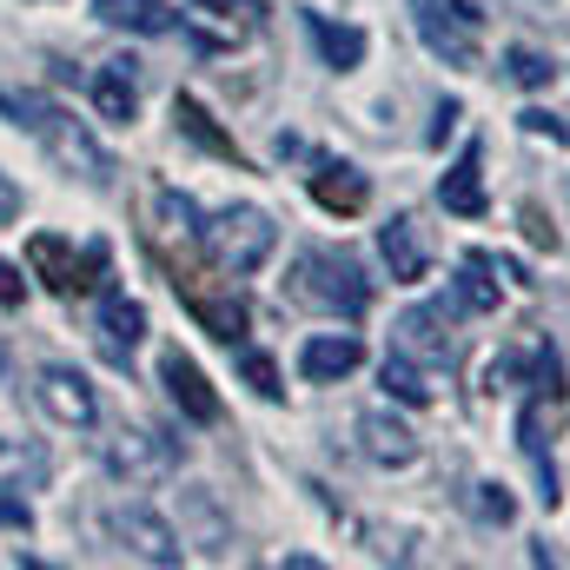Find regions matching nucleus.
<instances>
[{
    "label": "nucleus",
    "instance_id": "nucleus-1",
    "mask_svg": "<svg viewBox=\"0 0 570 570\" xmlns=\"http://www.w3.org/2000/svg\"><path fill=\"white\" fill-rule=\"evenodd\" d=\"M13 120L47 146V153H53V166H60V173H73L80 186H94V193H107V186H114L120 159L94 140V127H87V120H73L67 107H53V100H40V94H20V100H13Z\"/></svg>",
    "mask_w": 570,
    "mask_h": 570
},
{
    "label": "nucleus",
    "instance_id": "nucleus-2",
    "mask_svg": "<svg viewBox=\"0 0 570 570\" xmlns=\"http://www.w3.org/2000/svg\"><path fill=\"white\" fill-rule=\"evenodd\" d=\"M305 305H325V312H345V318H358L365 305H372V279H365V266L352 259V253H325V246H312L305 259H298V285H292Z\"/></svg>",
    "mask_w": 570,
    "mask_h": 570
},
{
    "label": "nucleus",
    "instance_id": "nucleus-3",
    "mask_svg": "<svg viewBox=\"0 0 570 570\" xmlns=\"http://www.w3.org/2000/svg\"><path fill=\"white\" fill-rule=\"evenodd\" d=\"M199 239L213 246V259L226 273H259L273 259V246H279V226H273L266 206H226L213 226H199Z\"/></svg>",
    "mask_w": 570,
    "mask_h": 570
},
{
    "label": "nucleus",
    "instance_id": "nucleus-4",
    "mask_svg": "<svg viewBox=\"0 0 570 570\" xmlns=\"http://www.w3.org/2000/svg\"><path fill=\"white\" fill-rule=\"evenodd\" d=\"M27 266H33V279L47 285V292L73 298V292H87V285L107 273V246H87V253L73 259V239H60V233H33V239H27Z\"/></svg>",
    "mask_w": 570,
    "mask_h": 570
},
{
    "label": "nucleus",
    "instance_id": "nucleus-5",
    "mask_svg": "<svg viewBox=\"0 0 570 570\" xmlns=\"http://www.w3.org/2000/svg\"><path fill=\"white\" fill-rule=\"evenodd\" d=\"M107 538L120 544V551H134L140 564H159L173 570L186 551H179V531L153 511V504H107Z\"/></svg>",
    "mask_w": 570,
    "mask_h": 570
},
{
    "label": "nucleus",
    "instance_id": "nucleus-6",
    "mask_svg": "<svg viewBox=\"0 0 570 570\" xmlns=\"http://www.w3.org/2000/svg\"><path fill=\"white\" fill-rule=\"evenodd\" d=\"M33 399H40V412H47L53 425H67V431L100 425V399H94V385H87L73 365H47L40 385H33Z\"/></svg>",
    "mask_w": 570,
    "mask_h": 570
},
{
    "label": "nucleus",
    "instance_id": "nucleus-7",
    "mask_svg": "<svg viewBox=\"0 0 570 570\" xmlns=\"http://www.w3.org/2000/svg\"><path fill=\"white\" fill-rule=\"evenodd\" d=\"M107 464H114V478H127V484H166L173 478V444L159 438V431H114L107 438Z\"/></svg>",
    "mask_w": 570,
    "mask_h": 570
},
{
    "label": "nucleus",
    "instance_id": "nucleus-8",
    "mask_svg": "<svg viewBox=\"0 0 570 570\" xmlns=\"http://www.w3.org/2000/svg\"><path fill=\"white\" fill-rule=\"evenodd\" d=\"M159 385H166V399L193 419V425H219V392L206 385V372L173 345V352H159Z\"/></svg>",
    "mask_w": 570,
    "mask_h": 570
},
{
    "label": "nucleus",
    "instance_id": "nucleus-9",
    "mask_svg": "<svg viewBox=\"0 0 570 570\" xmlns=\"http://www.w3.org/2000/svg\"><path fill=\"white\" fill-rule=\"evenodd\" d=\"M358 451L372 458V464H385V471H405V464H419V431L405 425V419H392L385 405H372V412H358Z\"/></svg>",
    "mask_w": 570,
    "mask_h": 570
},
{
    "label": "nucleus",
    "instance_id": "nucleus-10",
    "mask_svg": "<svg viewBox=\"0 0 570 570\" xmlns=\"http://www.w3.org/2000/svg\"><path fill=\"white\" fill-rule=\"evenodd\" d=\"M358 365H365L358 332H318V338H305V352H298V379H305V385H338V379H352Z\"/></svg>",
    "mask_w": 570,
    "mask_h": 570
},
{
    "label": "nucleus",
    "instance_id": "nucleus-11",
    "mask_svg": "<svg viewBox=\"0 0 570 570\" xmlns=\"http://www.w3.org/2000/svg\"><path fill=\"white\" fill-rule=\"evenodd\" d=\"M438 206L458 213V219H478V213H484V153H478V146H464V153L444 166V179H438Z\"/></svg>",
    "mask_w": 570,
    "mask_h": 570
},
{
    "label": "nucleus",
    "instance_id": "nucleus-12",
    "mask_svg": "<svg viewBox=\"0 0 570 570\" xmlns=\"http://www.w3.org/2000/svg\"><path fill=\"white\" fill-rule=\"evenodd\" d=\"M419 7V0H412ZM419 33H425V47L438 60H451L458 73H478V27H464V20H451V13H438V7H419Z\"/></svg>",
    "mask_w": 570,
    "mask_h": 570
},
{
    "label": "nucleus",
    "instance_id": "nucleus-13",
    "mask_svg": "<svg viewBox=\"0 0 570 570\" xmlns=\"http://www.w3.org/2000/svg\"><path fill=\"white\" fill-rule=\"evenodd\" d=\"M312 199L325 206V213H365L372 206V179L358 173V166H345V159H325L318 173H312Z\"/></svg>",
    "mask_w": 570,
    "mask_h": 570
},
{
    "label": "nucleus",
    "instance_id": "nucleus-14",
    "mask_svg": "<svg viewBox=\"0 0 570 570\" xmlns=\"http://www.w3.org/2000/svg\"><path fill=\"white\" fill-rule=\"evenodd\" d=\"M94 107H100V120L134 127V114H140V73H134V60H107L94 73Z\"/></svg>",
    "mask_w": 570,
    "mask_h": 570
},
{
    "label": "nucleus",
    "instance_id": "nucleus-15",
    "mask_svg": "<svg viewBox=\"0 0 570 570\" xmlns=\"http://www.w3.org/2000/svg\"><path fill=\"white\" fill-rule=\"evenodd\" d=\"M438 325H444V305H419V312H405V318H399V352H412V358L431 365V372L451 365V338H444Z\"/></svg>",
    "mask_w": 570,
    "mask_h": 570
},
{
    "label": "nucleus",
    "instance_id": "nucleus-16",
    "mask_svg": "<svg viewBox=\"0 0 570 570\" xmlns=\"http://www.w3.org/2000/svg\"><path fill=\"white\" fill-rule=\"evenodd\" d=\"M140 338H146V305L127 298V292H107V298H100V345H107L114 358H127Z\"/></svg>",
    "mask_w": 570,
    "mask_h": 570
},
{
    "label": "nucleus",
    "instance_id": "nucleus-17",
    "mask_svg": "<svg viewBox=\"0 0 570 570\" xmlns=\"http://www.w3.org/2000/svg\"><path fill=\"white\" fill-rule=\"evenodd\" d=\"M379 379H385V392L399 399V405H431L438 399V385H431V365H419L412 352H385V365H379Z\"/></svg>",
    "mask_w": 570,
    "mask_h": 570
},
{
    "label": "nucleus",
    "instance_id": "nucleus-18",
    "mask_svg": "<svg viewBox=\"0 0 570 570\" xmlns=\"http://www.w3.org/2000/svg\"><path fill=\"white\" fill-rule=\"evenodd\" d=\"M379 253H385V266H392V279H399V285L425 279V246H419L412 219H392V226L379 233Z\"/></svg>",
    "mask_w": 570,
    "mask_h": 570
},
{
    "label": "nucleus",
    "instance_id": "nucleus-19",
    "mask_svg": "<svg viewBox=\"0 0 570 570\" xmlns=\"http://www.w3.org/2000/svg\"><path fill=\"white\" fill-rule=\"evenodd\" d=\"M305 27H312V40H318V53H325V67H338V73H352V67L365 60V27H332L325 13H305Z\"/></svg>",
    "mask_w": 570,
    "mask_h": 570
},
{
    "label": "nucleus",
    "instance_id": "nucleus-20",
    "mask_svg": "<svg viewBox=\"0 0 570 570\" xmlns=\"http://www.w3.org/2000/svg\"><path fill=\"white\" fill-rule=\"evenodd\" d=\"M186 312H193L219 345H246V305H239V298H199V292H193Z\"/></svg>",
    "mask_w": 570,
    "mask_h": 570
},
{
    "label": "nucleus",
    "instance_id": "nucleus-21",
    "mask_svg": "<svg viewBox=\"0 0 570 570\" xmlns=\"http://www.w3.org/2000/svg\"><path fill=\"white\" fill-rule=\"evenodd\" d=\"M173 120H179V134H186L193 146H206V153H219V159H233V166H239V146L213 127V114H206L193 94H179V100H173Z\"/></svg>",
    "mask_w": 570,
    "mask_h": 570
},
{
    "label": "nucleus",
    "instance_id": "nucleus-22",
    "mask_svg": "<svg viewBox=\"0 0 570 570\" xmlns=\"http://www.w3.org/2000/svg\"><path fill=\"white\" fill-rule=\"evenodd\" d=\"M94 20L127 27V33H166V27H173L159 0H94Z\"/></svg>",
    "mask_w": 570,
    "mask_h": 570
},
{
    "label": "nucleus",
    "instance_id": "nucleus-23",
    "mask_svg": "<svg viewBox=\"0 0 570 570\" xmlns=\"http://www.w3.org/2000/svg\"><path fill=\"white\" fill-rule=\"evenodd\" d=\"M40 478H47V458L40 451H20L13 438H0V484L7 491H33Z\"/></svg>",
    "mask_w": 570,
    "mask_h": 570
},
{
    "label": "nucleus",
    "instance_id": "nucleus-24",
    "mask_svg": "<svg viewBox=\"0 0 570 570\" xmlns=\"http://www.w3.org/2000/svg\"><path fill=\"white\" fill-rule=\"evenodd\" d=\"M451 305L458 312H498V285L484 279V266L471 259V266H458V279H451Z\"/></svg>",
    "mask_w": 570,
    "mask_h": 570
},
{
    "label": "nucleus",
    "instance_id": "nucleus-25",
    "mask_svg": "<svg viewBox=\"0 0 570 570\" xmlns=\"http://www.w3.org/2000/svg\"><path fill=\"white\" fill-rule=\"evenodd\" d=\"M464 504H471L484 524H511V518H518V498H511L504 484H471V491H464Z\"/></svg>",
    "mask_w": 570,
    "mask_h": 570
},
{
    "label": "nucleus",
    "instance_id": "nucleus-26",
    "mask_svg": "<svg viewBox=\"0 0 570 570\" xmlns=\"http://www.w3.org/2000/svg\"><path fill=\"white\" fill-rule=\"evenodd\" d=\"M504 67H511V80H518V87H531V94H538V87H551V73H558L538 47H511V53H504Z\"/></svg>",
    "mask_w": 570,
    "mask_h": 570
},
{
    "label": "nucleus",
    "instance_id": "nucleus-27",
    "mask_svg": "<svg viewBox=\"0 0 570 570\" xmlns=\"http://www.w3.org/2000/svg\"><path fill=\"white\" fill-rule=\"evenodd\" d=\"M239 372H246V385L259 392V399H279L285 385H279V365L266 358V352H253V345H239Z\"/></svg>",
    "mask_w": 570,
    "mask_h": 570
},
{
    "label": "nucleus",
    "instance_id": "nucleus-28",
    "mask_svg": "<svg viewBox=\"0 0 570 570\" xmlns=\"http://www.w3.org/2000/svg\"><path fill=\"white\" fill-rule=\"evenodd\" d=\"M0 531H33L27 498H20V491H7V484H0Z\"/></svg>",
    "mask_w": 570,
    "mask_h": 570
},
{
    "label": "nucleus",
    "instance_id": "nucleus-29",
    "mask_svg": "<svg viewBox=\"0 0 570 570\" xmlns=\"http://www.w3.org/2000/svg\"><path fill=\"white\" fill-rule=\"evenodd\" d=\"M524 134H538V140H551V146L570 140V127L558 120V114H544V107H531V114H524Z\"/></svg>",
    "mask_w": 570,
    "mask_h": 570
},
{
    "label": "nucleus",
    "instance_id": "nucleus-30",
    "mask_svg": "<svg viewBox=\"0 0 570 570\" xmlns=\"http://www.w3.org/2000/svg\"><path fill=\"white\" fill-rule=\"evenodd\" d=\"M20 298H27V279L13 266H0V305H20Z\"/></svg>",
    "mask_w": 570,
    "mask_h": 570
},
{
    "label": "nucleus",
    "instance_id": "nucleus-31",
    "mask_svg": "<svg viewBox=\"0 0 570 570\" xmlns=\"http://www.w3.org/2000/svg\"><path fill=\"white\" fill-rule=\"evenodd\" d=\"M0 219H20V186L0 173Z\"/></svg>",
    "mask_w": 570,
    "mask_h": 570
},
{
    "label": "nucleus",
    "instance_id": "nucleus-32",
    "mask_svg": "<svg viewBox=\"0 0 570 570\" xmlns=\"http://www.w3.org/2000/svg\"><path fill=\"white\" fill-rule=\"evenodd\" d=\"M199 7H213V13H246V20L259 13V0H199Z\"/></svg>",
    "mask_w": 570,
    "mask_h": 570
},
{
    "label": "nucleus",
    "instance_id": "nucleus-33",
    "mask_svg": "<svg viewBox=\"0 0 570 570\" xmlns=\"http://www.w3.org/2000/svg\"><path fill=\"white\" fill-rule=\"evenodd\" d=\"M451 127H458V107H451V100H444V107H438V127H431V140H444V134H451Z\"/></svg>",
    "mask_w": 570,
    "mask_h": 570
},
{
    "label": "nucleus",
    "instance_id": "nucleus-34",
    "mask_svg": "<svg viewBox=\"0 0 570 570\" xmlns=\"http://www.w3.org/2000/svg\"><path fill=\"white\" fill-rule=\"evenodd\" d=\"M0 372H7V352H0Z\"/></svg>",
    "mask_w": 570,
    "mask_h": 570
}]
</instances>
